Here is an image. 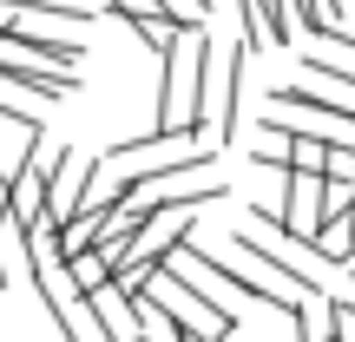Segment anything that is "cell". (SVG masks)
<instances>
[{
  "mask_svg": "<svg viewBox=\"0 0 355 342\" xmlns=\"http://www.w3.org/2000/svg\"><path fill=\"white\" fill-rule=\"evenodd\" d=\"M250 224H263V230H230V250L243 257V264H270L277 277H290L296 290L309 296V303H329V277H336V264L316 250V243H303V237H290V230L277 224V211L270 204H250Z\"/></svg>",
  "mask_w": 355,
  "mask_h": 342,
  "instance_id": "obj_1",
  "label": "cell"
},
{
  "mask_svg": "<svg viewBox=\"0 0 355 342\" xmlns=\"http://www.w3.org/2000/svg\"><path fill=\"white\" fill-rule=\"evenodd\" d=\"M243 40L224 53H211V79H204V145H230V132H237V99H243Z\"/></svg>",
  "mask_w": 355,
  "mask_h": 342,
  "instance_id": "obj_2",
  "label": "cell"
},
{
  "mask_svg": "<svg viewBox=\"0 0 355 342\" xmlns=\"http://www.w3.org/2000/svg\"><path fill=\"white\" fill-rule=\"evenodd\" d=\"M40 171H46V204H40V224H66V217L79 211V191H86V171H92V158L86 152H73V145H60L53 158H40Z\"/></svg>",
  "mask_w": 355,
  "mask_h": 342,
  "instance_id": "obj_3",
  "label": "cell"
},
{
  "mask_svg": "<svg viewBox=\"0 0 355 342\" xmlns=\"http://www.w3.org/2000/svg\"><path fill=\"white\" fill-rule=\"evenodd\" d=\"M277 224L290 230V237L316 243V230H322V171H296V165H283V204H277Z\"/></svg>",
  "mask_w": 355,
  "mask_h": 342,
  "instance_id": "obj_4",
  "label": "cell"
},
{
  "mask_svg": "<svg viewBox=\"0 0 355 342\" xmlns=\"http://www.w3.org/2000/svg\"><path fill=\"white\" fill-rule=\"evenodd\" d=\"M86 316H92V336L99 342H132L139 336V309H132V296L119 290V283H99V290L86 296Z\"/></svg>",
  "mask_w": 355,
  "mask_h": 342,
  "instance_id": "obj_5",
  "label": "cell"
},
{
  "mask_svg": "<svg viewBox=\"0 0 355 342\" xmlns=\"http://www.w3.org/2000/svg\"><path fill=\"white\" fill-rule=\"evenodd\" d=\"M125 198H132V178H125V171H112L105 158H92L86 191H79V211H112V204H125Z\"/></svg>",
  "mask_w": 355,
  "mask_h": 342,
  "instance_id": "obj_6",
  "label": "cell"
},
{
  "mask_svg": "<svg viewBox=\"0 0 355 342\" xmlns=\"http://www.w3.org/2000/svg\"><path fill=\"white\" fill-rule=\"evenodd\" d=\"M66 283H73L79 296H92L99 283H112V264H105V257H92V250H79V257H66Z\"/></svg>",
  "mask_w": 355,
  "mask_h": 342,
  "instance_id": "obj_7",
  "label": "cell"
},
{
  "mask_svg": "<svg viewBox=\"0 0 355 342\" xmlns=\"http://www.w3.org/2000/svg\"><path fill=\"white\" fill-rule=\"evenodd\" d=\"M343 26V0H303V33L309 40H329Z\"/></svg>",
  "mask_w": 355,
  "mask_h": 342,
  "instance_id": "obj_8",
  "label": "cell"
},
{
  "mask_svg": "<svg viewBox=\"0 0 355 342\" xmlns=\"http://www.w3.org/2000/svg\"><path fill=\"white\" fill-rule=\"evenodd\" d=\"M237 20H243V53H263V46H270V26H263V0H237Z\"/></svg>",
  "mask_w": 355,
  "mask_h": 342,
  "instance_id": "obj_9",
  "label": "cell"
},
{
  "mask_svg": "<svg viewBox=\"0 0 355 342\" xmlns=\"http://www.w3.org/2000/svg\"><path fill=\"white\" fill-rule=\"evenodd\" d=\"M250 158H257V165H270V171H283V165H290V139H283L277 126H263V132H257V145H250Z\"/></svg>",
  "mask_w": 355,
  "mask_h": 342,
  "instance_id": "obj_10",
  "label": "cell"
},
{
  "mask_svg": "<svg viewBox=\"0 0 355 342\" xmlns=\"http://www.w3.org/2000/svg\"><path fill=\"white\" fill-rule=\"evenodd\" d=\"M355 211V185L349 178H322V224H329V217H349Z\"/></svg>",
  "mask_w": 355,
  "mask_h": 342,
  "instance_id": "obj_11",
  "label": "cell"
},
{
  "mask_svg": "<svg viewBox=\"0 0 355 342\" xmlns=\"http://www.w3.org/2000/svg\"><path fill=\"white\" fill-rule=\"evenodd\" d=\"M290 323H296V342H329V336H322V309H316V303L290 309Z\"/></svg>",
  "mask_w": 355,
  "mask_h": 342,
  "instance_id": "obj_12",
  "label": "cell"
},
{
  "mask_svg": "<svg viewBox=\"0 0 355 342\" xmlns=\"http://www.w3.org/2000/svg\"><path fill=\"white\" fill-rule=\"evenodd\" d=\"M349 243H355V211H349Z\"/></svg>",
  "mask_w": 355,
  "mask_h": 342,
  "instance_id": "obj_13",
  "label": "cell"
},
{
  "mask_svg": "<svg viewBox=\"0 0 355 342\" xmlns=\"http://www.w3.org/2000/svg\"><path fill=\"white\" fill-rule=\"evenodd\" d=\"M132 342H139V336H132Z\"/></svg>",
  "mask_w": 355,
  "mask_h": 342,
  "instance_id": "obj_14",
  "label": "cell"
}]
</instances>
